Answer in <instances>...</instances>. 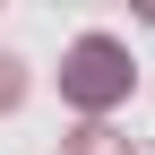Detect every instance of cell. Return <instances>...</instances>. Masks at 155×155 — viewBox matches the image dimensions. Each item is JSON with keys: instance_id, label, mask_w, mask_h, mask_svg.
Instances as JSON below:
<instances>
[{"instance_id": "7a4b0ae2", "label": "cell", "mask_w": 155, "mask_h": 155, "mask_svg": "<svg viewBox=\"0 0 155 155\" xmlns=\"http://www.w3.org/2000/svg\"><path fill=\"white\" fill-rule=\"evenodd\" d=\"M61 155H138V147H129L112 121H86V129H69V138H61Z\"/></svg>"}, {"instance_id": "3957f363", "label": "cell", "mask_w": 155, "mask_h": 155, "mask_svg": "<svg viewBox=\"0 0 155 155\" xmlns=\"http://www.w3.org/2000/svg\"><path fill=\"white\" fill-rule=\"evenodd\" d=\"M17 95H26V78H17V61H0V112H9Z\"/></svg>"}, {"instance_id": "6da1fadb", "label": "cell", "mask_w": 155, "mask_h": 155, "mask_svg": "<svg viewBox=\"0 0 155 155\" xmlns=\"http://www.w3.org/2000/svg\"><path fill=\"white\" fill-rule=\"evenodd\" d=\"M61 95H69L78 112H112L129 95V52L112 43V35H78L69 61H61Z\"/></svg>"}]
</instances>
